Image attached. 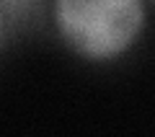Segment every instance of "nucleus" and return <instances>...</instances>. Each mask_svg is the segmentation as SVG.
Here are the masks:
<instances>
[{"label":"nucleus","instance_id":"nucleus-1","mask_svg":"<svg viewBox=\"0 0 155 137\" xmlns=\"http://www.w3.org/2000/svg\"><path fill=\"white\" fill-rule=\"evenodd\" d=\"M62 39L88 60H111L129 49L145 21L142 0H57Z\"/></svg>","mask_w":155,"mask_h":137}]
</instances>
